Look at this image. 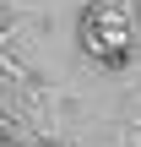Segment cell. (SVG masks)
<instances>
[{
    "instance_id": "cell-1",
    "label": "cell",
    "mask_w": 141,
    "mask_h": 147,
    "mask_svg": "<svg viewBox=\"0 0 141 147\" xmlns=\"http://www.w3.org/2000/svg\"><path fill=\"white\" fill-rule=\"evenodd\" d=\"M82 38L92 49H103V60H125L130 44H136V11L125 0H98L82 16Z\"/></svg>"
}]
</instances>
